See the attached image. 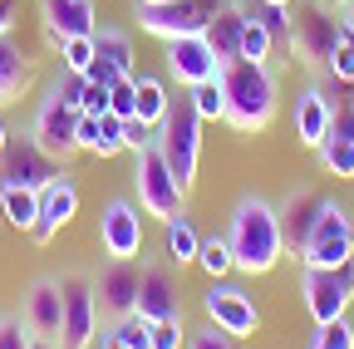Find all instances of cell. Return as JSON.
Returning a JSON list of instances; mask_svg holds the SVG:
<instances>
[{
  "instance_id": "cell-37",
  "label": "cell",
  "mask_w": 354,
  "mask_h": 349,
  "mask_svg": "<svg viewBox=\"0 0 354 349\" xmlns=\"http://www.w3.org/2000/svg\"><path fill=\"white\" fill-rule=\"evenodd\" d=\"M330 138L354 143V94H349V89H344V94L330 104Z\"/></svg>"
},
{
  "instance_id": "cell-24",
  "label": "cell",
  "mask_w": 354,
  "mask_h": 349,
  "mask_svg": "<svg viewBox=\"0 0 354 349\" xmlns=\"http://www.w3.org/2000/svg\"><path fill=\"white\" fill-rule=\"evenodd\" d=\"M241 25H246V10H241V0H236V6H227V10L202 30V39L212 45V55H216V64L241 59Z\"/></svg>"
},
{
  "instance_id": "cell-52",
  "label": "cell",
  "mask_w": 354,
  "mask_h": 349,
  "mask_svg": "<svg viewBox=\"0 0 354 349\" xmlns=\"http://www.w3.org/2000/svg\"><path fill=\"white\" fill-rule=\"evenodd\" d=\"M271 6H290V0H271Z\"/></svg>"
},
{
  "instance_id": "cell-34",
  "label": "cell",
  "mask_w": 354,
  "mask_h": 349,
  "mask_svg": "<svg viewBox=\"0 0 354 349\" xmlns=\"http://www.w3.org/2000/svg\"><path fill=\"white\" fill-rule=\"evenodd\" d=\"M315 153H320V167L330 172V178H354V143H344V138H325Z\"/></svg>"
},
{
  "instance_id": "cell-38",
  "label": "cell",
  "mask_w": 354,
  "mask_h": 349,
  "mask_svg": "<svg viewBox=\"0 0 354 349\" xmlns=\"http://www.w3.org/2000/svg\"><path fill=\"white\" fill-rule=\"evenodd\" d=\"M310 349H354V325L349 320H330L315 330V339H310Z\"/></svg>"
},
{
  "instance_id": "cell-28",
  "label": "cell",
  "mask_w": 354,
  "mask_h": 349,
  "mask_svg": "<svg viewBox=\"0 0 354 349\" xmlns=\"http://www.w3.org/2000/svg\"><path fill=\"white\" fill-rule=\"evenodd\" d=\"M167 109H172L167 84H162V79H153V74H138V118H143L148 128H158V123L167 118Z\"/></svg>"
},
{
  "instance_id": "cell-23",
  "label": "cell",
  "mask_w": 354,
  "mask_h": 349,
  "mask_svg": "<svg viewBox=\"0 0 354 349\" xmlns=\"http://www.w3.org/2000/svg\"><path fill=\"white\" fill-rule=\"evenodd\" d=\"M30 79H35L30 55L15 45L10 35H0V109H6V104H20V94L30 89Z\"/></svg>"
},
{
  "instance_id": "cell-36",
  "label": "cell",
  "mask_w": 354,
  "mask_h": 349,
  "mask_svg": "<svg viewBox=\"0 0 354 349\" xmlns=\"http://www.w3.org/2000/svg\"><path fill=\"white\" fill-rule=\"evenodd\" d=\"M59 59L69 74H88V64H94V35H69L59 39Z\"/></svg>"
},
{
  "instance_id": "cell-5",
  "label": "cell",
  "mask_w": 354,
  "mask_h": 349,
  "mask_svg": "<svg viewBox=\"0 0 354 349\" xmlns=\"http://www.w3.org/2000/svg\"><path fill=\"white\" fill-rule=\"evenodd\" d=\"M300 295H305V310L315 315V325L344 320V310L354 305V261H344V266H305Z\"/></svg>"
},
{
  "instance_id": "cell-27",
  "label": "cell",
  "mask_w": 354,
  "mask_h": 349,
  "mask_svg": "<svg viewBox=\"0 0 354 349\" xmlns=\"http://www.w3.org/2000/svg\"><path fill=\"white\" fill-rule=\"evenodd\" d=\"M0 211H6V222L15 232H30L35 216H39V192H30V187H0Z\"/></svg>"
},
{
  "instance_id": "cell-44",
  "label": "cell",
  "mask_w": 354,
  "mask_h": 349,
  "mask_svg": "<svg viewBox=\"0 0 354 349\" xmlns=\"http://www.w3.org/2000/svg\"><path fill=\"white\" fill-rule=\"evenodd\" d=\"M79 113H109V84H94V79H84Z\"/></svg>"
},
{
  "instance_id": "cell-29",
  "label": "cell",
  "mask_w": 354,
  "mask_h": 349,
  "mask_svg": "<svg viewBox=\"0 0 354 349\" xmlns=\"http://www.w3.org/2000/svg\"><path fill=\"white\" fill-rule=\"evenodd\" d=\"M192 109L202 123H227V99H221V79H207V84H192L187 89Z\"/></svg>"
},
{
  "instance_id": "cell-21",
  "label": "cell",
  "mask_w": 354,
  "mask_h": 349,
  "mask_svg": "<svg viewBox=\"0 0 354 349\" xmlns=\"http://www.w3.org/2000/svg\"><path fill=\"white\" fill-rule=\"evenodd\" d=\"M79 153H94V158L123 153V118L118 113H79Z\"/></svg>"
},
{
  "instance_id": "cell-46",
  "label": "cell",
  "mask_w": 354,
  "mask_h": 349,
  "mask_svg": "<svg viewBox=\"0 0 354 349\" xmlns=\"http://www.w3.org/2000/svg\"><path fill=\"white\" fill-rule=\"evenodd\" d=\"M10 30H15V6L0 0V35H10Z\"/></svg>"
},
{
  "instance_id": "cell-51",
  "label": "cell",
  "mask_w": 354,
  "mask_h": 349,
  "mask_svg": "<svg viewBox=\"0 0 354 349\" xmlns=\"http://www.w3.org/2000/svg\"><path fill=\"white\" fill-rule=\"evenodd\" d=\"M138 6H162V0H138Z\"/></svg>"
},
{
  "instance_id": "cell-33",
  "label": "cell",
  "mask_w": 354,
  "mask_h": 349,
  "mask_svg": "<svg viewBox=\"0 0 354 349\" xmlns=\"http://www.w3.org/2000/svg\"><path fill=\"white\" fill-rule=\"evenodd\" d=\"M104 334H113L123 349H153V325H148L138 310H133V315H123V320H113Z\"/></svg>"
},
{
  "instance_id": "cell-4",
  "label": "cell",
  "mask_w": 354,
  "mask_h": 349,
  "mask_svg": "<svg viewBox=\"0 0 354 349\" xmlns=\"http://www.w3.org/2000/svg\"><path fill=\"white\" fill-rule=\"evenodd\" d=\"M290 6H295V15H290V50L310 69H325L330 55L339 50L344 15H335L325 0H290Z\"/></svg>"
},
{
  "instance_id": "cell-45",
  "label": "cell",
  "mask_w": 354,
  "mask_h": 349,
  "mask_svg": "<svg viewBox=\"0 0 354 349\" xmlns=\"http://www.w3.org/2000/svg\"><path fill=\"white\" fill-rule=\"evenodd\" d=\"M187 6H192V10H197V15L212 25V20H216L221 10H227V6H236V0H187Z\"/></svg>"
},
{
  "instance_id": "cell-30",
  "label": "cell",
  "mask_w": 354,
  "mask_h": 349,
  "mask_svg": "<svg viewBox=\"0 0 354 349\" xmlns=\"http://www.w3.org/2000/svg\"><path fill=\"white\" fill-rule=\"evenodd\" d=\"M271 55H276L271 30L246 15V25H241V59H251V64H271Z\"/></svg>"
},
{
  "instance_id": "cell-31",
  "label": "cell",
  "mask_w": 354,
  "mask_h": 349,
  "mask_svg": "<svg viewBox=\"0 0 354 349\" xmlns=\"http://www.w3.org/2000/svg\"><path fill=\"white\" fill-rule=\"evenodd\" d=\"M241 10L271 30L276 45H290V6H271V0H256V6H241Z\"/></svg>"
},
{
  "instance_id": "cell-3",
  "label": "cell",
  "mask_w": 354,
  "mask_h": 349,
  "mask_svg": "<svg viewBox=\"0 0 354 349\" xmlns=\"http://www.w3.org/2000/svg\"><path fill=\"white\" fill-rule=\"evenodd\" d=\"M153 148L162 153V162L172 167V178L183 192H192L197 182V162H202V118L192 109V99H172L167 118L158 123V133H153Z\"/></svg>"
},
{
  "instance_id": "cell-18",
  "label": "cell",
  "mask_w": 354,
  "mask_h": 349,
  "mask_svg": "<svg viewBox=\"0 0 354 349\" xmlns=\"http://www.w3.org/2000/svg\"><path fill=\"white\" fill-rule=\"evenodd\" d=\"M138 30L153 39H183V35H202L207 20L187 6V0H162V6H138Z\"/></svg>"
},
{
  "instance_id": "cell-11",
  "label": "cell",
  "mask_w": 354,
  "mask_h": 349,
  "mask_svg": "<svg viewBox=\"0 0 354 349\" xmlns=\"http://www.w3.org/2000/svg\"><path fill=\"white\" fill-rule=\"evenodd\" d=\"M94 281V305H99V320H123L138 310V266L133 261H109V266L99 276H88Z\"/></svg>"
},
{
  "instance_id": "cell-41",
  "label": "cell",
  "mask_w": 354,
  "mask_h": 349,
  "mask_svg": "<svg viewBox=\"0 0 354 349\" xmlns=\"http://www.w3.org/2000/svg\"><path fill=\"white\" fill-rule=\"evenodd\" d=\"M325 74L335 79V84H354V50L339 39V50L330 55V64H325Z\"/></svg>"
},
{
  "instance_id": "cell-13",
  "label": "cell",
  "mask_w": 354,
  "mask_h": 349,
  "mask_svg": "<svg viewBox=\"0 0 354 349\" xmlns=\"http://www.w3.org/2000/svg\"><path fill=\"white\" fill-rule=\"evenodd\" d=\"M99 246L109 261H133V256H143V216L133 202H109L104 216H99Z\"/></svg>"
},
{
  "instance_id": "cell-48",
  "label": "cell",
  "mask_w": 354,
  "mask_h": 349,
  "mask_svg": "<svg viewBox=\"0 0 354 349\" xmlns=\"http://www.w3.org/2000/svg\"><path fill=\"white\" fill-rule=\"evenodd\" d=\"M99 349H123V344H118L113 334H99Z\"/></svg>"
},
{
  "instance_id": "cell-15",
  "label": "cell",
  "mask_w": 354,
  "mask_h": 349,
  "mask_svg": "<svg viewBox=\"0 0 354 349\" xmlns=\"http://www.w3.org/2000/svg\"><path fill=\"white\" fill-rule=\"evenodd\" d=\"M162 59H167V74L183 84V89H192V84H207V79L221 74V64H216V55H212V45H207L202 35L167 39V45H162Z\"/></svg>"
},
{
  "instance_id": "cell-17",
  "label": "cell",
  "mask_w": 354,
  "mask_h": 349,
  "mask_svg": "<svg viewBox=\"0 0 354 349\" xmlns=\"http://www.w3.org/2000/svg\"><path fill=\"white\" fill-rule=\"evenodd\" d=\"M74 211H79V187L59 172L50 187H39V216H35L30 236H35L39 246H50V241H55V232L74 222Z\"/></svg>"
},
{
  "instance_id": "cell-7",
  "label": "cell",
  "mask_w": 354,
  "mask_h": 349,
  "mask_svg": "<svg viewBox=\"0 0 354 349\" xmlns=\"http://www.w3.org/2000/svg\"><path fill=\"white\" fill-rule=\"evenodd\" d=\"M30 138H35L44 153H50L55 162L74 158V153H79V109L64 104L59 89H50V94L39 99L35 118H30Z\"/></svg>"
},
{
  "instance_id": "cell-2",
  "label": "cell",
  "mask_w": 354,
  "mask_h": 349,
  "mask_svg": "<svg viewBox=\"0 0 354 349\" xmlns=\"http://www.w3.org/2000/svg\"><path fill=\"white\" fill-rule=\"evenodd\" d=\"M221 99H227V123L236 133H261L271 128L276 109H281V84L271 74V64H251V59H232L221 64Z\"/></svg>"
},
{
  "instance_id": "cell-10",
  "label": "cell",
  "mask_w": 354,
  "mask_h": 349,
  "mask_svg": "<svg viewBox=\"0 0 354 349\" xmlns=\"http://www.w3.org/2000/svg\"><path fill=\"white\" fill-rule=\"evenodd\" d=\"M59 290H64V334H59V344L64 349H88V344L99 339L94 281H88V276H64Z\"/></svg>"
},
{
  "instance_id": "cell-25",
  "label": "cell",
  "mask_w": 354,
  "mask_h": 349,
  "mask_svg": "<svg viewBox=\"0 0 354 349\" xmlns=\"http://www.w3.org/2000/svg\"><path fill=\"white\" fill-rule=\"evenodd\" d=\"M94 59L113 64L118 74H138V69H133V39H128V30H118V25H99V30H94Z\"/></svg>"
},
{
  "instance_id": "cell-12",
  "label": "cell",
  "mask_w": 354,
  "mask_h": 349,
  "mask_svg": "<svg viewBox=\"0 0 354 349\" xmlns=\"http://www.w3.org/2000/svg\"><path fill=\"white\" fill-rule=\"evenodd\" d=\"M202 310H207L212 325H221V330L236 334V339H246V334L261 330V310H256V300H251L241 285H221V281H212V290L202 295Z\"/></svg>"
},
{
  "instance_id": "cell-20",
  "label": "cell",
  "mask_w": 354,
  "mask_h": 349,
  "mask_svg": "<svg viewBox=\"0 0 354 349\" xmlns=\"http://www.w3.org/2000/svg\"><path fill=\"white\" fill-rule=\"evenodd\" d=\"M39 15H44V39L59 50V39L69 35H94V0H39Z\"/></svg>"
},
{
  "instance_id": "cell-9",
  "label": "cell",
  "mask_w": 354,
  "mask_h": 349,
  "mask_svg": "<svg viewBox=\"0 0 354 349\" xmlns=\"http://www.w3.org/2000/svg\"><path fill=\"white\" fill-rule=\"evenodd\" d=\"M59 172L64 167L44 153L30 133L25 138H10L6 153H0V187H30V192H39V187H50Z\"/></svg>"
},
{
  "instance_id": "cell-49",
  "label": "cell",
  "mask_w": 354,
  "mask_h": 349,
  "mask_svg": "<svg viewBox=\"0 0 354 349\" xmlns=\"http://www.w3.org/2000/svg\"><path fill=\"white\" fill-rule=\"evenodd\" d=\"M344 6V25H354V0H339Z\"/></svg>"
},
{
  "instance_id": "cell-35",
  "label": "cell",
  "mask_w": 354,
  "mask_h": 349,
  "mask_svg": "<svg viewBox=\"0 0 354 349\" xmlns=\"http://www.w3.org/2000/svg\"><path fill=\"white\" fill-rule=\"evenodd\" d=\"M109 113L138 118V74H123V79L109 84Z\"/></svg>"
},
{
  "instance_id": "cell-47",
  "label": "cell",
  "mask_w": 354,
  "mask_h": 349,
  "mask_svg": "<svg viewBox=\"0 0 354 349\" xmlns=\"http://www.w3.org/2000/svg\"><path fill=\"white\" fill-rule=\"evenodd\" d=\"M30 349H64L59 339H30Z\"/></svg>"
},
{
  "instance_id": "cell-40",
  "label": "cell",
  "mask_w": 354,
  "mask_h": 349,
  "mask_svg": "<svg viewBox=\"0 0 354 349\" xmlns=\"http://www.w3.org/2000/svg\"><path fill=\"white\" fill-rule=\"evenodd\" d=\"M30 330H25V320H15V315H0V349H30Z\"/></svg>"
},
{
  "instance_id": "cell-42",
  "label": "cell",
  "mask_w": 354,
  "mask_h": 349,
  "mask_svg": "<svg viewBox=\"0 0 354 349\" xmlns=\"http://www.w3.org/2000/svg\"><path fill=\"white\" fill-rule=\"evenodd\" d=\"M153 133H158V128H148L143 118H123V148L143 153V148H153Z\"/></svg>"
},
{
  "instance_id": "cell-16",
  "label": "cell",
  "mask_w": 354,
  "mask_h": 349,
  "mask_svg": "<svg viewBox=\"0 0 354 349\" xmlns=\"http://www.w3.org/2000/svg\"><path fill=\"white\" fill-rule=\"evenodd\" d=\"M138 315H143L148 325L183 315L177 276H172V266H162V261H143V266H138Z\"/></svg>"
},
{
  "instance_id": "cell-19",
  "label": "cell",
  "mask_w": 354,
  "mask_h": 349,
  "mask_svg": "<svg viewBox=\"0 0 354 349\" xmlns=\"http://www.w3.org/2000/svg\"><path fill=\"white\" fill-rule=\"evenodd\" d=\"M325 202H330V197H320L315 187H300V192L286 197V207H276V211H281V232H286V251H290V256H300V246H305L310 232H315Z\"/></svg>"
},
{
  "instance_id": "cell-39",
  "label": "cell",
  "mask_w": 354,
  "mask_h": 349,
  "mask_svg": "<svg viewBox=\"0 0 354 349\" xmlns=\"http://www.w3.org/2000/svg\"><path fill=\"white\" fill-rule=\"evenodd\" d=\"M187 349H241V339H236V334H227L221 325H212V320H207V325L192 334V344H187Z\"/></svg>"
},
{
  "instance_id": "cell-1",
  "label": "cell",
  "mask_w": 354,
  "mask_h": 349,
  "mask_svg": "<svg viewBox=\"0 0 354 349\" xmlns=\"http://www.w3.org/2000/svg\"><path fill=\"white\" fill-rule=\"evenodd\" d=\"M227 246H232L236 271H246V276L276 271V261L286 256L281 211L266 202V197H241L232 207V222H227Z\"/></svg>"
},
{
  "instance_id": "cell-6",
  "label": "cell",
  "mask_w": 354,
  "mask_h": 349,
  "mask_svg": "<svg viewBox=\"0 0 354 349\" xmlns=\"http://www.w3.org/2000/svg\"><path fill=\"white\" fill-rule=\"evenodd\" d=\"M133 182H138V211L143 216H158V222H172L177 211H183V187H177L172 167L162 162L158 148H143L138 162H133Z\"/></svg>"
},
{
  "instance_id": "cell-32",
  "label": "cell",
  "mask_w": 354,
  "mask_h": 349,
  "mask_svg": "<svg viewBox=\"0 0 354 349\" xmlns=\"http://www.w3.org/2000/svg\"><path fill=\"white\" fill-rule=\"evenodd\" d=\"M197 266H202L212 281L232 276V271H236V261H232V246H227V236H212V241H202V246H197Z\"/></svg>"
},
{
  "instance_id": "cell-14",
  "label": "cell",
  "mask_w": 354,
  "mask_h": 349,
  "mask_svg": "<svg viewBox=\"0 0 354 349\" xmlns=\"http://www.w3.org/2000/svg\"><path fill=\"white\" fill-rule=\"evenodd\" d=\"M20 320L35 339H59L64 334V290L59 281H30L25 300H20Z\"/></svg>"
},
{
  "instance_id": "cell-26",
  "label": "cell",
  "mask_w": 354,
  "mask_h": 349,
  "mask_svg": "<svg viewBox=\"0 0 354 349\" xmlns=\"http://www.w3.org/2000/svg\"><path fill=\"white\" fill-rule=\"evenodd\" d=\"M197 246H202V236L192 232V222H187L183 211H177L172 222H162V251H167L172 266H192V261H197Z\"/></svg>"
},
{
  "instance_id": "cell-43",
  "label": "cell",
  "mask_w": 354,
  "mask_h": 349,
  "mask_svg": "<svg viewBox=\"0 0 354 349\" xmlns=\"http://www.w3.org/2000/svg\"><path fill=\"white\" fill-rule=\"evenodd\" d=\"M177 344H183V315L153 320V349H177Z\"/></svg>"
},
{
  "instance_id": "cell-50",
  "label": "cell",
  "mask_w": 354,
  "mask_h": 349,
  "mask_svg": "<svg viewBox=\"0 0 354 349\" xmlns=\"http://www.w3.org/2000/svg\"><path fill=\"white\" fill-rule=\"evenodd\" d=\"M6 143H10V133H6V123H0V153H6Z\"/></svg>"
},
{
  "instance_id": "cell-8",
  "label": "cell",
  "mask_w": 354,
  "mask_h": 349,
  "mask_svg": "<svg viewBox=\"0 0 354 349\" xmlns=\"http://www.w3.org/2000/svg\"><path fill=\"white\" fill-rule=\"evenodd\" d=\"M344 261H354V222L339 202H325L315 232L300 246V266H344Z\"/></svg>"
},
{
  "instance_id": "cell-22",
  "label": "cell",
  "mask_w": 354,
  "mask_h": 349,
  "mask_svg": "<svg viewBox=\"0 0 354 349\" xmlns=\"http://www.w3.org/2000/svg\"><path fill=\"white\" fill-rule=\"evenodd\" d=\"M295 138L305 148H320L330 138V99H325V89H305L295 99Z\"/></svg>"
}]
</instances>
